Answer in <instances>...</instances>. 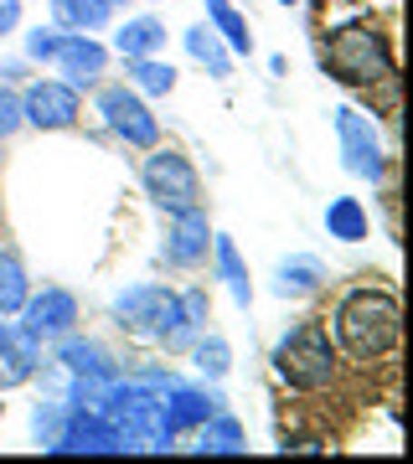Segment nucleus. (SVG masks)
I'll use <instances>...</instances> for the list:
<instances>
[{"instance_id":"1","label":"nucleus","mask_w":413,"mask_h":464,"mask_svg":"<svg viewBox=\"0 0 413 464\" xmlns=\"http://www.w3.org/2000/svg\"><path fill=\"white\" fill-rule=\"evenodd\" d=\"M336 335H341V346L357 362H378V356H388L398 346V335H403V304L388 289H357L336 310Z\"/></svg>"},{"instance_id":"2","label":"nucleus","mask_w":413,"mask_h":464,"mask_svg":"<svg viewBox=\"0 0 413 464\" xmlns=\"http://www.w3.org/2000/svg\"><path fill=\"white\" fill-rule=\"evenodd\" d=\"M326 72L347 88H372L393 78V52H388V36L372 26V21H347L336 26L326 42Z\"/></svg>"},{"instance_id":"3","label":"nucleus","mask_w":413,"mask_h":464,"mask_svg":"<svg viewBox=\"0 0 413 464\" xmlns=\"http://www.w3.org/2000/svg\"><path fill=\"white\" fill-rule=\"evenodd\" d=\"M140 186H145V197L161 207V212H192V207H202V176L192 170V160H186L182 150H155L150 145L145 166H140Z\"/></svg>"},{"instance_id":"4","label":"nucleus","mask_w":413,"mask_h":464,"mask_svg":"<svg viewBox=\"0 0 413 464\" xmlns=\"http://www.w3.org/2000/svg\"><path fill=\"white\" fill-rule=\"evenodd\" d=\"M274 372H280L290 387H300V392L326 387V382L336 377V356H330L326 331H315V325H300V331H290L280 346H274Z\"/></svg>"},{"instance_id":"5","label":"nucleus","mask_w":413,"mask_h":464,"mask_svg":"<svg viewBox=\"0 0 413 464\" xmlns=\"http://www.w3.org/2000/svg\"><path fill=\"white\" fill-rule=\"evenodd\" d=\"M336 140H341V166H347L357 181H382V176H388L382 134L362 109H351V103L336 109Z\"/></svg>"},{"instance_id":"6","label":"nucleus","mask_w":413,"mask_h":464,"mask_svg":"<svg viewBox=\"0 0 413 464\" xmlns=\"http://www.w3.org/2000/svg\"><path fill=\"white\" fill-rule=\"evenodd\" d=\"M47 454H130V444H124V433H119L103 413L67 402L63 429H57V439L47 444Z\"/></svg>"},{"instance_id":"7","label":"nucleus","mask_w":413,"mask_h":464,"mask_svg":"<svg viewBox=\"0 0 413 464\" xmlns=\"http://www.w3.org/2000/svg\"><path fill=\"white\" fill-rule=\"evenodd\" d=\"M99 114H103V124H109L124 145L150 150L155 140H161V124H155V114H150L145 93H134V88H119V83L99 88Z\"/></svg>"},{"instance_id":"8","label":"nucleus","mask_w":413,"mask_h":464,"mask_svg":"<svg viewBox=\"0 0 413 464\" xmlns=\"http://www.w3.org/2000/svg\"><path fill=\"white\" fill-rule=\"evenodd\" d=\"M83 114L78 88L63 83V78H42L21 93V124H36V130H73Z\"/></svg>"},{"instance_id":"9","label":"nucleus","mask_w":413,"mask_h":464,"mask_svg":"<svg viewBox=\"0 0 413 464\" xmlns=\"http://www.w3.org/2000/svg\"><path fill=\"white\" fill-rule=\"evenodd\" d=\"M21 315H26L21 331L32 335V341H42V346H52V341L78 331V299L67 295V289H42V295H26Z\"/></svg>"},{"instance_id":"10","label":"nucleus","mask_w":413,"mask_h":464,"mask_svg":"<svg viewBox=\"0 0 413 464\" xmlns=\"http://www.w3.org/2000/svg\"><path fill=\"white\" fill-rule=\"evenodd\" d=\"M52 67H57L63 83H73V88H99L103 67H109V52H103L88 32H57Z\"/></svg>"},{"instance_id":"11","label":"nucleus","mask_w":413,"mask_h":464,"mask_svg":"<svg viewBox=\"0 0 413 464\" xmlns=\"http://www.w3.org/2000/svg\"><path fill=\"white\" fill-rule=\"evenodd\" d=\"M217 408H222V398L207 392V387L165 382V392H161V423H165V433H192L197 423H207Z\"/></svg>"},{"instance_id":"12","label":"nucleus","mask_w":413,"mask_h":464,"mask_svg":"<svg viewBox=\"0 0 413 464\" xmlns=\"http://www.w3.org/2000/svg\"><path fill=\"white\" fill-rule=\"evenodd\" d=\"M207 248H212V227H207L202 207L171 217V232H165V258H171V264L197 268V264H207Z\"/></svg>"},{"instance_id":"13","label":"nucleus","mask_w":413,"mask_h":464,"mask_svg":"<svg viewBox=\"0 0 413 464\" xmlns=\"http://www.w3.org/2000/svg\"><path fill=\"white\" fill-rule=\"evenodd\" d=\"M36 366H42V341H32L21 325H5L0 320V392L21 387Z\"/></svg>"},{"instance_id":"14","label":"nucleus","mask_w":413,"mask_h":464,"mask_svg":"<svg viewBox=\"0 0 413 464\" xmlns=\"http://www.w3.org/2000/svg\"><path fill=\"white\" fill-rule=\"evenodd\" d=\"M57 366H63L67 377H78V382H109V377H119L114 356H109L99 341H88V335H63V341H57Z\"/></svg>"},{"instance_id":"15","label":"nucleus","mask_w":413,"mask_h":464,"mask_svg":"<svg viewBox=\"0 0 413 464\" xmlns=\"http://www.w3.org/2000/svg\"><path fill=\"white\" fill-rule=\"evenodd\" d=\"M320 284H326V264L315 258V253H290L280 268H274V295L280 299H310L320 295Z\"/></svg>"},{"instance_id":"16","label":"nucleus","mask_w":413,"mask_h":464,"mask_svg":"<svg viewBox=\"0 0 413 464\" xmlns=\"http://www.w3.org/2000/svg\"><path fill=\"white\" fill-rule=\"evenodd\" d=\"M197 454H243L248 449V433H243V423L238 418H228L222 408H217L207 423H197Z\"/></svg>"},{"instance_id":"17","label":"nucleus","mask_w":413,"mask_h":464,"mask_svg":"<svg viewBox=\"0 0 413 464\" xmlns=\"http://www.w3.org/2000/svg\"><path fill=\"white\" fill-rule=\"evenodd\" d=\"M212 253H217V274H222V284H228L232 304H253V279H248L243 258H238V243H232L228 232H212Z\"/></svg>"},{"instance_id":"18","label":"nucleus","mask_w":413,"mask_h":464,"mask_svg":"<svg viewBox=\"0 0 413 464\" xmlns=\"http://www.w3.org/2000/svg\"><path fill=\"white\" fill-rule=\"evenodd\" d=\"M165 47V21L161 16H130L114 32V52L124 57H155Z\"/></svg>"},{"instance_id":"19","label":"nucleus","mask_w":413,"mask_h":464,"mask_svg":"<svg viewBox=\"0 0 413 464\" xmlns=\"http://www.w3.org/2000/svg\"><path fill=\"white\" fill-rule=\"evenodd\" d=\"M186 52H192V63L207 67V78H228V72H232L228 42H222L207 21H202V26H186Z\"/></svg>"},{"instance_id":"20","label":"nucleus","mask_w":413,"mask_h":464,"mask_svg":"<svg viewBox=\"0 0 413 464\" xmlns=\"http://www.w3.org/2000/svg\"><path fill=\"white\" fill-rule=\"evenodd\" d=\"M207 5V26H212L222 42H228V52H238V57H248L253 52V36H248V21L243 11L232 5V0H202Z\"/></svg>"},{"instance_id":"21","label":"nucleus","mask_w":413,"mask_h":464,"mask_svg":"<svg viewBox=\"0 0 413 464\" xmlns=\"http://www.w3.org/2000/svg\"><path fill=\"white\" fill-rule=\"evenodd\" d=\"M109 16H114V5H103V0H52L57 32H99Z\"/></svg>"},{"instance_id":"22","label":"nucleus","mask_w":413,"mask_h":464,"mask_svg":"<svg viewBox=\"0 0 413 464\" xmlns=\"http://www.w3.org/2000/svg\"><path fill=\"white\" fill-rule=\"evenodd\" d=\"M367 207L357 197H330V207H326V232L336 237V243H362L367 237Z\"/></svg>"},{"instance_id":"23","label":"nucleus","mask_w":413,"mask_h":464,"mask_svg":"<svg viewBox=\"0 0 413 464\" xmlns=\"http://www.w3.org/2000/svg\"><path fill=\"white\" fill-rule=\"evenodd\" d=\"M130 88L150 93V99H165L176 88V67L161 63V57H130Z\"/></svg>"},{"instance_id":"24","label":"nucleus","mask_w":413,"mask_h":464,"mask_svg":"<svg viewBox=\"0 0 413 464\" xmlns=\"http://www.w3.org/2000/svg\"><path fill=\"white\" fill-rule=\"evenodd\" d=\"M26 295H32L26 264H21L16 253H0V315H21Z\"/></svg>"},{"instance_id":"25","label":"nucleus","mask_w":413,"mask_h":464,"mask_svg":"<svg viewBox=\"0 0 413 464\" xmlns=\"http://www.w3.org/2000/svg\"><path fill=\"white\" fill-rule=\"evenodd\" d=\"M186 351H192V362H197V372L207 382H222L232 372V346L222 341V335H197Z\"/></svg>"},{"instance_id":"26","label":"nucleus","mask_w":413,"mask_h":464,"mask_svg":"<svg viewBox=\"0 0 413 464\" xmlns=\"http://www.w3.org/2000/svg\"><path fill=\"white\" fill-rule=\"evenodd\" d=\"M63 413H67V402H63V398L36 402V413H32V433H36V444H42V449H47L52 439H57V429H63Z\"/></svg>"},{"instance_id":"27","label":"nucleus","mask_w":413,"mask_h":464,"mask_svg":"<svg viewBox=\"0 0 413 464\" xmlns=\"http://www.w3.org/2000/svg\"><path fill=\"white\" fill-rule=\"evenodd\" d=\"M16 130H21V99L0 83V140H11Z\"/></svg>"},{"instance_id":"28","label":"nucleus","mask_w":413,"mask_h":464,"mask_svg":"<svg viewBox=\"0 0 413 464\" xmlns=\"http://www.w3.org/2000/svg\"><path fill=\"white\" fill-rule=\"evenodd\" d=\"M52 47H57V32H42V26H36V32L26 36V57H32V63H52Z\"/></svg>"},{"instance_id":"29","label":"nucleus","mask_w":413,"mask_h":464,"mask_svg":"<svg viewBox=\"0 0 413 464\" xmlns=\"http://www.w3.org/2000/svg\"><path fill=\"white\" fill-rule=\"evenodd\" d=\"M21 26V0H0V36H11Z\"/></svg>"},{"instance_id":"30","label":"nucleus","mask_w":413,"mask_h":464,"mask_svg":"<svg viewBox=\"0 0 413 464\" xmlns=\"http://www.w3.org/2000/svg\"><path fill=\"white\" fill-rule=\"evenodd\" d=\"M284 454H320V439H284Z\"/></svg>"},{"instance_id":"31","label":"nucleus","mask_w":413,"mask_h":464,"mask_svg":"<svg viewBox=\"0 0 413 464\" xmlns=\"http://www.w3.org/2000/svg\"><path fill=\"white\" fill-rule=\"evenodd\" d=\"M274 5H295V0H274Z\"/></svg>"},{"instance_id":"32","label":"nucleus","mask_w":413,"mask_h":464,"mask_svg":"<svg viewBox=\"0 0 413 464\" xmlns=\"http://www.w3.org/2000/svg\"><path fill=\"white\" fill-rule=\"evenodd\" d=\"M103 5H114V11H119V0H103Z\"/></svg>"},{"instance_id":"33","label":"nucleus","mask_w":413,"mask_h":464,"mask_svg":"<svg viewBox=\"0 0 413 464\" xmlns=\"http://www.w3.org/2000/svg\"><path fill=\"white\" fill-rule=\"evenodd\" d=\"M0 232H5V222H0Z\"/></svg>"}]
</instances>
